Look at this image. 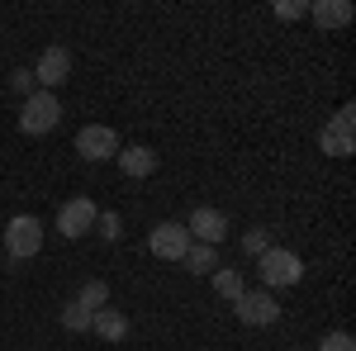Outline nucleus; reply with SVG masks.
Instances as JSON below:
<instances>
[{"label": "nucleus", "mask_w": 356, "mask_h": 351, "mask_svg": "<svg viewBox=\"0 0 356 351\" xmlns=\"http://www.w3.org/2000/svg\"><path fill=\"white\" fill-rule=\"evenodd\" d=\"M243 252L247 256H261V252H271V228H252L243 238Z\"/></svg>", "instance_id": "nucleus-18"}, {"label": "nucleus", "mask_w": 356, "mask_h": 351, "mask_svg": "<svg viewBox=\"0 0 356 351\" xmlns=\"http://www.w3.org/2000/svg\"><path fill=\"white\" fill-rule=\"evenodd\" d=\"M95 223H100V233H105L110 243H114V238H119V214H100V218H95Z\"/></svg>", "instance_id": "nucleus-22"}, {"label": "nucleus", "mask_w": 356, "mask_h": 351, "mask_svg": "<svg viewBox=\"0 0 356 351\" xmlns=\"http://www.w3.org/2000/svg\"><path fill=\"white\" fill-rule=\"evenodd\" d=\"M90 318H95V313L86 309L81 299H72V304L62 309V327H67V332H90Z\"/></svg>", "instance_id": "nucleus-14"}, {"label": "nucleus", "mask_w": 356, "mask_h": 351, "mask_svg": "<svg viewBox=\"0 0 356 351\" xmlns=\"http://www.w3.org/2000/svg\"><path fill=\"white\" fill-rule=\"evenodd\" d=\"M95 218H100V209H95L86 195L67 199V204H57V228H62V238H86V233L95 228Z\"/></svg>", "instance_id": "nucleus-5"}, {"label": "nucleus", "mask_w": 356, "mask_h": 351, "mask_svg": "<svg viewBox=\"0 0 356 351\" xmlns=\"http://www.w3.org/2000/svg\"><path fill=\"white\" fill-rule=\"evenodd\" d=\"M57 119H62V100H57L53 90H33V95L24 100V109H19V129H24L29 138L53 133Z\"/></svg>", "instance_id": "nucleus-1"}, {"label": "nucleus", "mask_w": 356, "mask_h": 351, "mask_svg": "<svg viewBox=\"0 0 356 351\" xmlns=\"http://www.w3.org/2000/svg\"><path fill=\"white\" fill-rule=\"evenodd\" d=\"M318 351H356V342H352V332H328L318 342Z\"/></svg>", "instance_id": "nucleus-19"}, {"label": "nucleus", "mask_w": 356, "mask_h": 351, "mask_svg": "<svg viewBox=\"0 0 356 351\" xmlns=\"http://www.w3.org/2000/svg\"><path fill=\"white\" fill-rule=\"evenodd\" d=\"M186 233H191V238H200L204 247H219L223 238H228V214H223V209H209V204H204V209H195V214H191Z\"/></svg>", "instance_id": "nucleus-9"}, {"label": "nucleus", "mask_w": 356, "mask_h": 351, "mask_svg": "<svg viewBox=\"0 0 356 351\" xmlns=\"http://www.w3.org/2000/svg\"><path fill=\"white\" fill-rule=\"evenodd\" d=\"M214 290H219L223 299H233V304H238V299H243V275H238V270H219V275H214Z\"/></svg>", "instance_id": "nucleus-17"}, {"label": "nucleus", "mask_w": 356, "mask_h": 351, "mask_svg": "<svg viewBox=\"0 0 356 351\" xmlns=\"http://www.w3.org/2000/svg\"><path fill=\"white\" fill-rule=\"evenodd\" d=\"M257 275H261L266 285H300L304 261L290 252V247H271V252L257 256Z\"/></svg>", "instance_id": "nucleus-3"}, {"label": "nucleus", "mask_w": 356, "mask_h": 351, "mask_svg": "<svg viewBox=\"0 0 356 351\" xmlns=\"http://www.w3.org/2000/svg\"><path fill=\"white\" fill-rule=\"evenodd\" d=\"M90 332H95L100 342H124V337H129V318H124L119 309H100V313L90 318Z\"/></svg>", "instance_id": "nucleus-13"}, {"label": "nucleus", "mask_w": 356, "mask_h": 351, "mask_svg": "<svg viewBox=\"0 0 356 351\" xmlns=\"http://www.w3.org/2000/svg\"><path fill=\"white\" fill-rule=\"evenodd\" d=\"M38 247H43V223H38L33 214H19V218H10V223H5V252H10V261H15V266L29 261Z\"/></svg>", "instance_id": "nucleus-2"}, {"label": "nucleus", "mask_w": 356, "mask_h": 351, "mask_svg": "<svg viewBox=\"0 0 356 351\" xmlns=\"http://www.w3.org/2000/svg\"><path fill=\"white\" fill-rule=\"evenodd\" d=\"M181 261H186V270H195V275H204V270L219 266V261H214V247H204V243H191V252H186Z\"/></svg>", "instance_id": "nucleus-15"}, {"label": "nucleus", "mask_w": 356, "mask_h": 351, "mask_svg": "<svg viewBox=\"0 0 356 351\" xmlns=\"http://www.w3.org/2000/svg\"><path fill=\"white\" fill-rule=\"evenodd\" d=\"M114 162L124 166V176H152V171H157V152H152V147H119V157H114Z\"/></svg>", "instance_id": "nucleus-12"}, {"label": "nucleus", "mask_w": 356, "mask_h": 351, "mask_svg": "<svg viewBox=\"0 0 356 351\" xmlns=\"http://www.w3.org/2000/svg\"><path fill=\"white\" fill-rule=\"evenodd\" d=\"M233 309H238V318H243L247 327H271L275 318H280V304H275L266 290H243V299H238Z\"/></svg>", "instance_id": "nucleus-7"}, {"label": "nucleus", "mask_w": 356, "mask_h": 351, "mask_svg": "<svg viewBox=\"0 0 356 351\" xmlns=\"http://www.w3.org/2000/svg\"><path fill=\"white\" fill-rule=\"evenodd\" d=\"M275 15H280V19H300V15H309V5H300V0H280Z\"/></svg>", "instance_id": "nucleus-21"}, {"label": "nucleus", "mask_w": 356, "mask_h": 351, "mask_svg": "<svg viewBox=\"0 0 356 351\" xmlns=\"http://www.w3.org/2000/svg\"><path fill=\"white\" fill-rule=\"evenodd\" d=\"M309 15H314L318 28H347L352 24V5H347V0H314Z\"/></svg>", "instance_id": "nucleus-11"}, {"label": "nucleus", "mask_w": 356, "mask_h": 351, "mask_svg": "<svg viewBox=\"0 0 356 351\" xmlns=\"http://www.w3.org/2000/svg\"><path fill=\"white\" fill-rule=\"evenodd\" d=\"M352 124H356V109H352V105H342V109H337V119H332L328 129L318 133V147H323L328 157H352V152H356Z\"/></svg>", "instance_id": "nucleus-6"}, {"label": "nucleus", "mask_w": 356, "mask_h": 351, "mask_svg": "<svg viewBox=\"0 0 356 351\" xmlns=\"http://www.w3.org/2000/svg\"><path fill=\"white\" fill-rule=\"evenodd\" d=\"M76 299H81L90 313H100V309H105V299H110V285H105V280H86V290Z\"/></svg>", "instance_id": "nucleus-16"}, {"label": "nucleus", "mask_w": 356, "mask_h": 351, "mask_svg": "<svg viewBox=\"0 0 356 351\" xmlns=\"http://www.w3.org/2000/svg\"><path fill=\"white\" fill-rule=\"evenodd\" d=\"M10 85H15V90H19V95H33V72H29V67H19V72H15V76H10Z\"/></svg>", "instance_id": "nucleus-20"}, {"label": "nucleus", "mask_w": 356, "mask_h": 351, "mask_svg": "<svg viewBox=\"0 0 356 351\" xmlns=\"http://www.w3.org/2000/svg\"><path fill=\"white\" fill-rule=\"evenodd\" d=\"M72 76V53L62 48V43H53V48H43V57H38V67H33V81H43L48 90L53 85H62Z\"/></svg>", "instance_id": "nucleus-10"}, {"label": "nucleus", "mask_w": 356, "mask_h": 351, "mask_svg": "<svg viewBox=\"0 0 356 351\" xmlns=\"http://www.w3.org/2000/svg\"><path fill=\"white\" fill-rule=\"evenodd\" d=\"M147 247H152V256H162V261H181V256L191 252V233H186V223H157L152 238H147Z\"/></svg>", "instance_id": "nucleus-8"}, {"label": "nucleus", "mask_w": 356, "mask_h": 351, "mask_svg": "<svg viewBox=\"0 0 356 351\" xmlns=\"http://www.w3.org/2000/svg\"><path fill=\"white\" fill-rule=\"evenodd\" d=\"M76 152H81L86 162H114L119 157V133L105 129V124H86L81 133H76Z\"/></svg>", "instance_id": "nucleus-4"}]
</instances>
